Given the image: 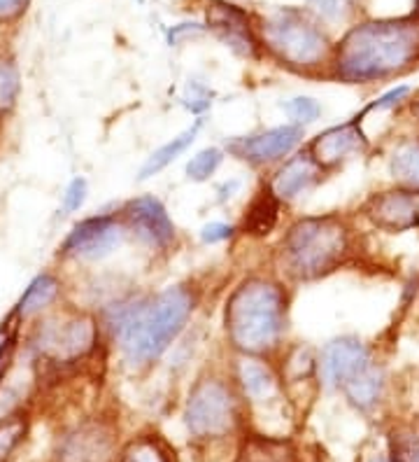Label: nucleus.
<instances>
[{
	"instance_id": "21",
	"label": "nucleus",
	"mask_w": 419,
	"mask_h": 462,
	"mask_svg": "<svg viewBox=\"0 0 419 462\" xmlns=\"http://www.w3.org/2000/svg\"><path fill=\"white\" fill-rule=\"evenodd\" d=\"M175 453L170 446L157 437V434H145L131 441L119 456V462H175Z\"/></svg>"
},
{
	"instance_id": "23",
	"label": "nucleus",
	"mask_w": 419,
	"mask_h": 462,
	"mask_svg": "<svg viewBox=\"0 0 419 462\" xmlns=\"http://www.w3.org/2000/svg\"><path fill=\"white\" fill-rule=\"evenodd\" d=\"M238 462H294V451L287 441L257 437L245 446Z\"/></svg>"
},
{
	"instance_id": "25",
	"label": "nucleus",
	"mask_w": 419,
	"mask_h": 462,
	"mask_svg": "<svg viewBox=\"0 0 419 462\" xmlns=\"http://www.w3.org/2000/svg\"><path fill=\"white\" fill-rule=\"evenodd\" d=\"M19 97V73L14 63L0 59V115H5Z\"/></svg>"
},
{
	"instance_id": "30",
	"label": "nucleus",
	"mask_w": 419,
	"mask_h": 462,
	"mask_svg": "<svg viewBox=\"0 0 419 462\" xmlns=\"http://www.w3.org/2000/svg\"><path fill=\"white\" fill-rule=\"evenodd\" d=\"M285 110L289 113L291 119L303 122V125H307V122H314V119L319 117V113H322L319 103L314 101V98H307V97H298V98H294V101H289L285 106Z\"/></svg>"
},
{
	"instance_id": "16",
	"label": "nucleus",
	"mask_w": 419,
	"mask_h": 462,
	"mask_svg": "<svg viewBox=\"0 0 419 462\" xmlns=\"http://www.w3.org/2000/svg\"><path fill=\"white\" fill-rule=\"evenodd\" d=\"M326 171L310 157V152L301 154V157L289 159V162L278 171L270 189H273V194L279 201H291V199L301 197L307 189H313V187L322 180V175Z\"/></svg>"
},
{
	"instance_id": "35",
	"label": "nucleus",
	"mask_w": 419,
	"mask_h": 462,
	"mask_svg": "<svg viewBox=\"0 0 419 462\" xmlns=\"http://www.w3.org/2000/svg\"><path fill=\"white\" fill-rule=\"evenodd\" d=\"M408 94V87H398L396 91H391V94H387V97H382L380 101L373 103V106L369 107V110H373V107H387V106H394V103L398 101V98H403Z\"/></svg>"
},
{
	"instance_id": "33",
	"label": "nucleus",
	"mask_w": 419,
	"mask_h": 462,
	"mask_svg": "<svg viewBox=\"0 0 419 462\" xmlns=\"http://www.w3.org/2000/svg\"><path fill=\"white\" fill-rule=\"evenodd\" d=\"M189 98L191 101H187V106L191 107V110H196V113H198V110H205L207 106H210V91L207 89H203L201 85H191L189 87Z\"/></svg>"
},
{
	"instance_id": "24",
	"label": "nucleus",
	"mask_w": 419,
	"mask_h": 462,
	"mask_svg": "<svg viewBox=\"0 0 419 462\" xmlns=\"http://www.w3.org/2000/svg\"><path fill=\"white\" fill-rule=\"evenodd\" d=\"M59 294V281L51 276H40L31 282V288L23 292L22 301H19V313L22 316H31L35 310H42L50 306Z\"/></svg>"
},
{
	"instance_id": "12",
	"label": "nucleus",
	"mask_w": 419,
	"mask_h": 462,
	"mask_svg": "<svg viewBox=\"0 0 419 462\" xmlns=\"http://www.w3.org/2000/svg\"><path fill=\"white\" fill-rule=\"evenodd\" d=\"M301 141V126H278V129L261 131V134H254L250 138L233 141L231 152L250 162V164H273L278 159H285Z\"/></svg>"
},
{
	"instance_id": "10",
	"label": "nucleus",
	"mask_w": 419,
	"mask_h": 462,
	"mask_svg": "<svg viewBox=\"0 0 419 462\" xmlns=\"http://www.w3.org/2000/svg\"><path fill=\"white\" fill-rule=\"evenodd\" d=\"M117 444L107 423H84L61 441L56 462H114Z\"/></svg>"
},
{
	"instance_id": "13",
	"label": "nucleus",
	"mask_w": 419,
	"mask_h": 462,
	"mask_svg": "<svg viewBox=\"0 0 419 462\" xmlns=\"http://www.w3.org/2000/svg\"><path fill=\"white\" fill-rule=\"evenodd\" d=\"M366 147H369V141L359 129V122H347V125L333 126V129L319 134L310 143V157L324 171H333L345 164L347 159H352L354 154H361Z\"/></svg>"
},
{
	"instance_id": "5",
	"label": "nucleus",
	"mask_w": 419,
	"mask_h": 462,
	"mask_svg": "<svg viewBox=\"0 0 419 462\" xmlns=\"http://www.w3.org/2000/svg\"><path fill=\"white\" fill-rule=\"evenodd\" d=\"M263 40L278 61L294 70H313L329 59V40L298 10H282L263 23Z\"/></svg>"
},
{
	"instance_id": "37",
	"label": "nucleus",
	"mask_w": 419,
	"mask_h": 462,
	"mask_svg": "<svg viewBox=\"0 0 419 462\" xmlns=\"http://www.w3.org/2000/svg\"><path fill=\"white\" fill-rule=\"evenodd\" d=\"M417 17H419V7H417Z\"/></svg>"
},
{
	"instance_id": "17",
	"label": "nucleus",
	"mask_w": 419,
	"mask_h": 462,
	"mask_svg": "<svg viewBox=\"0 0 419 462\" xmlns=\"http://www.w3.org/2000/svg\"><path fill=\"white\" fill-rule=\"evenodd\" d=\"M238 381L242 395L251 406H266L279 400L278 376L259 360H242L238 365Z\"/></svg>"
},
{
	"instance_id": "4",
	"label": "nucleus",
	"mask_w": 419,
	"mask_h": 462,
	"mask_svg": "<svg viewBox=\"0 0 419 462\" xmlns=\"http://www.w3.org/2000/svg\"><path fill=\"white\" fill-rule=\"evenodd\" d=\"M352 254V229L341 215L303 217L287 231L279 257L294 281H317L341 269Z\"/></svg>"
},
{
	"instance_id": "32",
	"label": "nucleus",
	"mask_w": 419,
	"mask_h": 462,
	"mask_svg": "<svg viewBox=\"0 0 419 462\" xmlns=\"http://www.w3.org/2000/svg\"><path fill=\"white\" fill-rule=\"evenodd\" d=\"M231 234H233V229H231V226L214 222V225L203 226L201 238L205 243H217V241H226V238H231Z\"/></svg>"
},
{
	"instance_id": "14",
	"label": "nucleus",
	"mask_w": 419,
	"mask_h": 462,
	"mask_svg": "<svg viewBox=\"0 0 419 462\" xmlns=\"http://www.w3.org/2000/svg\"><path fill=\"white\" fill-rule=\"evenodd\" d=\"M123 220L142 241L151 245H168L175 238V226L166 208L154 197H140L123 208Z\"/></svg>"
},
{
	"instance_id": "36",
	"label": "nucleus",
	"mask_w": 419,
	"mask_h": 462,
	"mask_svg": "<svg viewBox=\"0 0 419 462\" xmlns=\"http://www.w3.org/2000/svg\"><path fill=\"white\" fill-rule=\"evenodd\" d=\"M413 110L419 115V103H417V106H413Z\"/></svg>"
},
{
	"instance_id": "22",
	"label": "nucleus",
	"mask_w": 419,
	"mask_h": 462,
	"mask_svg": "<svg viewBox=\"0 0 419 462\" xmlns=\"http://www.w3.org/2000/svg\"><path fill=\"white\" fill-rule=\"evenodd\" d=\"M198 129H201V125L191 126V129H187L185 134H179L178 138H173L170 143H166L163 147H159L157 152L151 154L150 159H147V164L142 166V171H140V180H147V178H151V175H157L159 171L166 169L170 162H175V159L179 157V154L185 152L187 147L194 143L196 134H198Z\"/></svg>"
},
{
	"instance_id": "11",
	"label": "nucleus",
	"mask_w": 419,
	"mask_h": 462,
	"mask_svg": "<svg viewBox=\"0 0 419 462\" xmlns=\"http://www.w3.org/2000/svg\"><path fill=\"white\" fill-rule=\"evenodd\" d=\"M370 353L366 344H361L354 337L333 338L331 344L324 346L322 356H319L317 369L319 378L324 381L329 388H342L363 366L370 365Z\"/></svg>"
},
{
	"instance_id": "18",
	"label": "nucleus",
	"mask_w": 419,
	"mask_h": 462,
	"mask_svg": "<svg viewBox=\"0 0 419 462\" xmlns=\"http://www.w3.org/2000/svg\"><path fill=\"white\" fill-rule=\"evenodd\" d=\"M341 390L345 393L350 404L361 409V411H369L380 402L382 390H385V372L370 362V365L363 366L361 372L354 374Z\"/></svg>"
},
{
	"instance_id": "28",
	"label": "nucleus",
	"mask_w": 419,
	"mask_h": 462,
	"mask_svg": "<svg viewBox=\"0 0 419 462\" xmlns=\"http://www.w3.org/2000/svg\"><path fill=\"white\" fill-rule=\"evenodd\" d=\"M354 3H357V0H310V7H313L322 19L338 22V19H345L347 14L354 10Z\"/></svg>"
},
{
	"instance_id": "2",
	"label": "nucleus",
	"mask_w": 419,
	"mask_h": 462,
	"mask_svg": "<svg viewBox=\"0 0 419 462\" xmlns=\"http://www.w3.org/2000/svg\"><path fill=\"white\" fill-rule=\"evenodd\" d=\"M194 306V292L178 285L122 310V316L114 320V334L126 360L135 366L159 360L163 350L185 329Z\"/></svg>"
},
{
	"instance_id": "26",
	"label": "nucleus",
	"mask_w": 419,
	"mask_h": 462,
	"mask_svg": "<svg viewBox=\"0 0 419 462\" xmlns=\"http://www.w3.org/2000/svg\"><path fill=\"white\" fill-rule=\"evenodd\" d=\"M222 159L223 157L217 147H207V150H201V152L196 154L189 164H187V175H189L191 180H196V182L207 180V178H210V175L219 169Z\"/></svg>"
},
{
	"instance_id": "1",
	"label": "nucleus",
	"mask_w": 419,
	"mask_h": 462,
	"mask_svg": "<svg viewBox=\"0 0 419 462\" xmlns=\"http://www.w3.org/2000/svg\"><path fill=\"white\" fill-rule=\"evenodd\" d=\"M419 59V26L408 22H370L342 38L333 54L342 82H380L413 68Z\"/></svg>"
},
{
	"instance_id": "7",
	"label": "nucleus",
	"mask_w": 419,
	"mask_h": 462,
	"mask_svg": "<svg viewBox=\"0 0 419 462\" xmlns=\"http://www.w3.org/2000/svg\"><path fill=\"white\" fill-rule=\"evenodd\" d=\"M98 338L96 320L79 310L51 316L38 328L35 350L51 365H70L89 356Z\"/></svg>"
},
{
	"instance_id": "15",
	"label": "nucleus",
	"mask_w": 419,
	"mask_h": 462,
	"mask_svg": "<svg viewBox=\"0 0 419 462\" xmlns=\"http://www.w3.org/2000/svg\"><path fill=\"white\" fill-rule=\"evenodd\" d=\"M207 22L235 51H241L245 57H257V40L251 33L245 12L229 3H213L207 7Z\"/></svg>"
},
{
	"instance_id": "6",
	"label": "nucleus",
	"mask_w": 419,
	"mask_h": 462,
	"mask_svg": "<svg viewBox=\"0 0 419 462\" xmlns=\"http://www.w3.org/2000/svg\"><path fill=\"white\" fill-rule=\"evenodd\" d=\"M187 428L198 439H219L238 425V397L222 378H201L185 409Z\"/></svg>"
},
{
	"instance_id": "34",
	"label": "nucleus",
	"mask_w": 419,
	"mask_h": 462,
	"mask_svg": "<svg viewBox=\"0 0 419 462\" xmlns=\"http://www.w3.org/2000/svg\"><path fill=\"white\" fill-rule=\"evenodd\" d=\"M28 0H0V22H10L26 10Z\"/></svg>"
},
{
	"instance_id": "20",
	"label": "nucleus",
	"mask_w": 419,
	"mask_h": 462,
	"mask_svg": "<svg viewBox=\"0 0 419 462\" xmlns=\"http://www.w3.org/2000/svg\"><path fill=\"white\" fill-rule=\"evenodd\" d=\"M279 213V199L275 197L273 189L266 187L263 192H259V197L250 203L245 215V231L251 236H266L270 234L278 222Z\"/></svg>"
},
{
	"instance_id": "29",
	"label": "nucleus",
	"mask_w": 419,
	"mask_h": 462,
	"mask_svg": "<svg viewBox=\"0 0 419 462\" xmlns=\"http://www.w3.org/2000/svg\"><path fill=\"white\" fill-rule=\"evenodd\" d=\"M391 462H419V439H414L413 434H394Z\"/></svg>"
},
{
	"instance_id": "31",
	"label": "nucleus",
	"mask_w": 419,
	"mask_h": 462,
	"mask_svg": "<svg viewBox=\"0 0 419 462\" xmlns=\"http://www.w3.org/2000/svg\"><path fill=\"white\" fill-rule=\"evenodd\" d=\"M84 197H87V182H84L82 178H77V180H73V182H70V187H68L66 208L68 210H77L79 206L84 203Z\"/></svg>"
},
{
	"instance_id": "19",
	"label": "nucleus",
	"mask_w": 419,
	"mask_h": 462,
	"mask_svg": "<svg viewBox=\"0 0 419 462\" xmlns=\"http://www.w3.org/2000/svg\"><path fill=\"white\" fill-rule=\"evenodd\" d=\"M389 173L396 187L419 194V141H403L394 147Z\"/></svg>"
},
{
	"instance_id": "8",
	"label": "nucleus",
	"mask_w": 419,
	"mask_h": 462,
	"mask_svg": "<svg viewBox=\"0 0 419 462\" xmlns=\"http://www.w3.org/2000/svg\"><path fill=\"white\" fill-rule=\"evenodd\" d=\"M361 213L378 229L401 234V231L419 226V194L401 189V187L375 192L366 199Z\"/></svg>"
},
{
	"instance_id": "9",
	"label": "nucleus",
	"mask_w": 419,
	"mask_h": 462,
	"mask_svg": "<svg viewBox=\"0 0 419 462\" xmlns=\"http://www.w3.org/2000/svg\"><path fill=\"white\" fill-rule=\"evenodd\" d=\"M122 236V222L117 217H112V215L89 217L70 231V236L63 243V254L82 257V260H98L117 248Z\"/></svg>"
},
{
	"instance_id": "27",
	"label": "nucleus",
	"mask_w": 419,
	"mask_h": 462,
	"mask_svg": "<svg viewBox=\"0 0 419 462\" xmlns=\"http://www.w3.org/2000/svg\"><path fill=\"white\" fill-rule=\"evenodd\" d=\"M23 434H26V420H22V416L0 423V462H5L7 456L17 448Z\"/></svg>"
},
{
	"instance_id": "3",
	"label": "nucleus",
	"mask_w": 419,
	"mask_h": 462,
	"mask_svg": "<svg viewBox=\"0 0 419 462\" xmlns=\"http://www.w3.org/2000/svg\"><path fill=\"white\" fill-rule=\"evenodd\" d=\"M287 329V297L278 282L250 278L226 304V334L235 350L250 357L273 353Z\"/></svg>"
}]
</instances>
